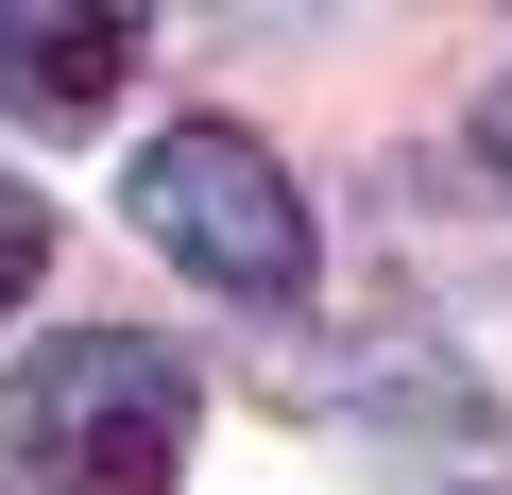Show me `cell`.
<instances>
[{"label": "cell", "instance_id": "2", "mask_svg": "<svg viewBox=\"0 0 512 495\" xmlns=\"http://www.w3.org/2000/svg\"><path fill=\"white\" fill-rule=\"evenodd\" d=\"M137 239L171 274H205L222 308H308V274H325V239H308V188L274 171V137H239V120H171V137H137Z\"/></svg>", "mask_w": 512, "mask_h": 495}, {"label": "cell", "instance_id": "1", "mask_svg": "<svg viewBox=\"0 0 512 495\" xmlns=\"http://www.w3.org/2000/svg\"><path fill=\"white\" fill-rule=\"evenodd\" d=\"M205 444V376L137 325H69L0 376V461L35 495H171Z\"/></svg>", "mask_w": 512, "mask_h": 495}, {"label": "cell", "instance_id": "5", "mask_svg": "<svg viewBox=\"0 0 512 495\" xmlns=\"http://www.w3.org/2000/svg\"><path fill=\"white\" fill-rule=\"evenodd\" d=\"M478 171H495V188H512V69H495V86H478Z\"/></svg>", "mask_w": 512, "mask_h": 495}, {"label": "cell", "instance_id": "4", "mask_svg": "<svg viewBox=\"0 0 512 495\" xmlns=\"http://www.w3.org/2000/svg\"><path fill=\"white\" fill-rule=\"evenodd\" d=\"M35 274H52V205H35V188H18V171H0V308H18V291H35Z\"/></svg>", "mask_w": 512, "mask_h": 495}, {"label": "cell", "instance_id": "3", "mask_svg": "<svg viewBox=\"0 0 512 495\" xmlns=\"http://www.w3.org/2000/svg\"><path fill=\"white\" fill-rule=\"evenodd\" d=\"M137 69V18H86V0H0V103L18 120H103Z\"/></svg>", "mask_w": 512, "mask_h": 495}]
</instances>
